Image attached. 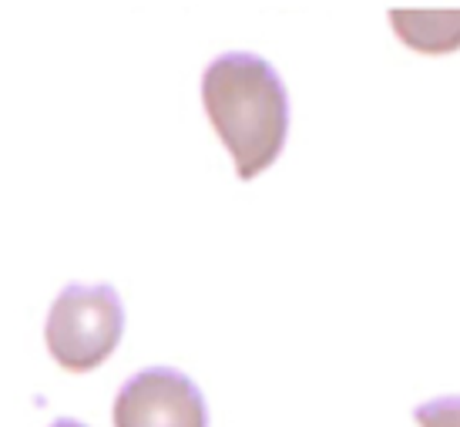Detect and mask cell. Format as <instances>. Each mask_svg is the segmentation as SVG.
I'll return each instance as SVG.
<instances>
[{
  "label": "cell",
  "instance_id": "cell-2",
  "mask_svg": "<svg viewBox=\"0 0 460 427\" xmlns=\"http://www.w3.org/2000/svg\"><path fill=\"white\" fill-rule=\"evenodd\" d=\"M125 330V307L115 286L67 283L51 303L44 340L65 370L84 374L115 353Z\"/></svg>",
  "mask_w": 460,
  "mask_h": 427
},
{
  "label": "cell",
  "instance_id": "cell-6",
  "mask_svg": "<svg viewBox=\"0 0 460 427\" xmlns=\"http://www.w3.org/2000/svg\"><path fill=\"white\" fill-rule=\"evenodd\" d=\"M51 427H88V424H81V421H75V417H58Z\"/></svg>",
  "mask_w": 460,
  "mask_h": 427
},
{
  "label": "cell",
  "instance_id": "cell-4",
  "mask_svg": "<svg viewBox=\"0 0 460 427\" xmlns=\"http://www.w3.org/2000/svg\"><path fill=\"white\" fill-rule=\"evenodd\" d=\"M396 38L407 48L423 54L460 51V7L454 11H420V7H396L390 11Z\"/></svg>",
  "mask_w": 460,
  "mask_h": 427
},
{
  "label": "cell",
  "instance_id": "cell-1",
  "mask_svg": "<svg viewBox=\"0 0 460 427\" xmlns=\"http://www.w3.org/2000/svg\"><path fill=\"white\" fill-rule=\"evenodd\" d=\"M202 104L239 179H256L279 158L289 135V94L266 58L218 54L202 75Z\"/></svg>",
  "mask_w": 460,
  "mask_h": 427
},
{
  "label": "cell",
  "instance_id": "cell-3",
  "mask_svg": "<svg viewBox=\"0 0 460 427\" xmlns=\"http://www.w3.org/2000/svg\"><path fill=\"white\" fill-rule=\"evenodd\" d=\"M115 427H208V407L189 374L145 367L118 390Z\"/></svg>",
  "mask_w": 460,
  "mask_h": 427
},
{
  "label": "cell",
  "instance_id": "cell-5",
  "mask_svg": "<svg viewBox=\"0 0 460 427\" xmlns=\"http://www.w3.org/2000/svg\"><path fill=\"white\" fill-rule=\"evenodd\" d=\"M420 427H460V397H437L413 411Z\"/></svg>",
  "mask_w": 460,
  "mask_h": 427
}]
</instances>
